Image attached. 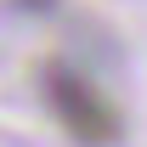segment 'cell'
<instances>
[{
    "instance_id": "obj_1",
    "label": "cell",
    "mask_w": 147,
    "mask_h": 147,
    "mask_svg": "<svg viewBox=\"0 0 147 147\" xmlns=\"http://www.w3.org/2000/svg\"><path fill=\"white\" fill-rule=\"evenodd\" d=\"M40 91H45V108L57 113V125L68 130L74 142H85V147H113L119 136H125L119 108H113L108 96L96 91L85 74H74L68 62H45V74H40Z\"/></svg>"
}]
</instances>
